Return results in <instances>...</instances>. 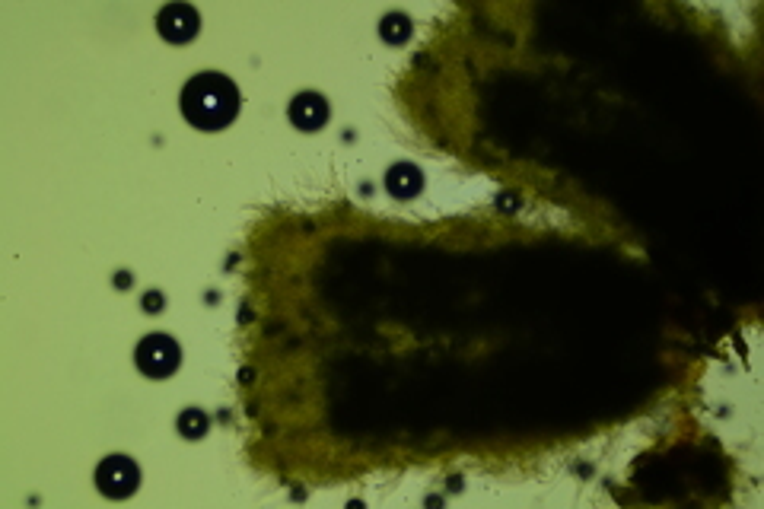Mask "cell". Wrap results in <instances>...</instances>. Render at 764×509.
I'll use <instances>...</instances> for the list:
<instances>
[{
  "mask_svg": "<svg viewBox=\"0 0 764 509\" xmlns=\"http://www.w3.org/2000/svg\"><path fill=\"white\" fill-rule=\"evenodd\" d=\"M179 105L191 128L223 131L230 128L239 115V90L227 74L204 70V74H195L185 83Z\"/></svg>",
  "mask_w": 764,
  "mask_h": 509,
  "instance_id": "cell-1",
  "label": "cell"
},
{
  "mask_svg": "<svg viewBox=\"0 0 764 509\" xmlns=\"http://www.w3.org/2000/svg\"><path fill=\"white\" fill-rule=\"evenodd\" d=\"M163 309V293H144V312H160Z\"/></svg>",
  "mask_w": 764,
  "mask_h": 509,
  "instance_id": "cell-9",
  "label": "cell"
},
{
  "mask_svg": "<svg viewBox=\"0 0 764 509\" xmlns=\"http://www.w3.org/2000/svg\"><path fill=\"white\" fill-rule=\"evenodd\" d=\"M96 487L109 500H128L141 487V468L128 455H109L96 468Z\"/></svg>",
  "mask_w": 764,
  "mask_h": 509,
  "instance_id": "cell-3",
  "label": "cell"
},
{
  "mask_svg": "<svg viewBox=\"0 0 764 509\" xmlns=\"http://www.w3.org/2000/svg\"><path fill=\"white\" fill-rule=\"evenodd\" d=\"M379 35H382V42L402 45V42L411 39V20H408L405 13H386L379 20Z\"/></svg>",
  "mask_w": 764,
  "mask_h": 509,
  "instance_id": "cell-7",
  "label": "cell"
},
{
  "mask_svg": "<svg viewBox=\"0 0 764 509\" xmlns=\"http://www.w3.org/2000/svg\"><path fill=\"white\" fill-rule=\"evenodd\" d=\"M156 29H160V35L166 42L185 45L198 35L201 16H198L195 7H188V4H169V7L160 10V16H156Z\"/></svg>",
  "mask_w": 764,
  "mask_h": 509,
  "instance_id": "cell-4",
  "label": "cell"
},
{
  "mask_svg": "<svg viewBox=\"0 0 764 509\" xmlns=\"http://www.w3.org/2000/svg\"><path fill=\"white\" fill-rule=\"evenodd\" d=\"M134 360H137V370L150 379H166L172 376L182 366V347L176 338L169 335H147L134 350Z\"/></svg>",
  "mask_w": 764,
  "mask_h": 509,
  "instance_id": "cell-2",
  "label": "cell"
},
{
  "mask_svg": "<svg viewBox=\"0 0 764 509\" xmlns=\"http://www.w3.org/2000/svg\"><path fill=\"white\" fill-rule=\"evenodd\" d=\"M290 121L300 131H319L328 121V102L319 93H300L290 102Z\"/></svg>",
  "mask_w": 764,
  "mask_h": 509,
  "instance_id": "cell-5",
  "label": "cell"
},
{
  "mask_svg": "<svg viewBox=\"0 0 764 509\" xmlns=\"http://www.w3.org/2000/svg\"><path fill=\"white\" fill-rule=\"evenodd\" d=\"M424 188V172L414 166V163H395L386 172V191L398 201H408V198H418Z\"/></svg>",
  "mask_w": 764,
  "mask_h": 509,
  "instance_id": "cell-6",
  "label": "cell"
},
{
  "mask_svg": "<svg viewBox=\"0 0 764 509\" xmlns=\"http://www.w3.org/2000/svg\"><path fill=\"white\" fill-rule=\"evenodd\" d=\"M207 430H211V420H207L204 411L185 408L179 414V433L185 436V440H201V436H207Z\"/></svg>",
  "mask_w": 764,
  "mask_h": 509,
  "instance_id": "cell-8",
  "label": "cell"
}]
</instances>
